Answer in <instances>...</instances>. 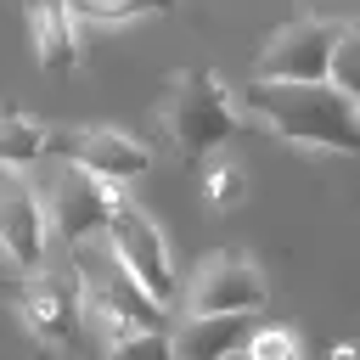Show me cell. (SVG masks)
<instances>
[{"label": "cell", "mask_w": 360, "mask_h": 360, "mask_svg": "<svg viewBox=\"0 0 360 360\" xmlns=\"http://www.w3.org/2000/svg\"><path fill=\"white\" fill-rule=\"evenodd\" d=\"M236 107L264 118L276 135H287L292 146L309 152H338L354 158L360 152V107L343 101L332 84H242Z\"/></svg>", "instance_id": "6da1fadb"}, {"label": "cell", "mask_w": 360, "mask_h": 360, "mask_svg": "<svg viewBox=\"0 0 360 360\" xmlns=\"http://www.w3.org/2000/svg\"><path fill=\"white\" fill-rule=\"evenodd\" d=\"M158 118H163V135H169V146H174V158L186 169H202L208 158H219L225 141L242 129L236 90L214 68H180V73H169Z\"/></svg>", "instance_id": "7a4b0ae2"}, {"label": "cell", "mask_w": 360, "mask_h": 360, "mask_svg": "<svg viewBox=\"0 0 360 360\" xmlns=\"http://www.w3.org/2000/svg\"><path fill=\"white\" fill-rule=\"evenodd\" d=\"M73 281H79V315L101 332L107 349H118L141 332H163V309L118 270V259L101 242L73 248Z\"/></svg>", "instance_id": "3957f363"}, {"label": "cell", "mask_w": 360, "mask_h": 360, "mask_svg": "<svg viewBox=\"0 0 360 360\" xmlns=\"http://www.w3.org/2000/svg\"><path fill=\"white\" fill-rule=\"evenodd\" d=\"M338 34H343L338 17H292V22H281L259 45L253 79L259 84H326Z\"/></svg>", "instance_id": "277c9868"}, {"label": "cell", "mask_w": 360, "mask_h": 360, "mask_svg": "<svg viewBox=\"0 0 360 360\" xmlns=\"http://www.w3.org/2000/svg\"><path fill=\"white\" fill-rule=\"evenodd\" d=\"M101 248L118 259V270H124L158 309L180 298V276H174L169 242H163V231L152 225V214H141L135 202H118V214H112L107 231H101Z\"/></svg>", "instance_id": "5b68a950"}, {"label": "cell", "mask_w": 360, "mask_h": 360, "mask_svg": "<svg viewBox=\"0 0 360 360\" xmlns=\"http://www.w3.org/2000/svg\"><path fill=\"white\" fill-rule=\"evenodd\" d=\"M180 304H186V315H259L270 304V281L253 253L219 248V253L197 259Z\"/></svg>", "instance_id": "8992f818"}, {"label": "cell", "mask_w": 360, "mask_h": 360, "mask_svg": "<svg viewBox=\"0 0 360 360\" xmlns=\"http://www.w3.org/2000/svg\"><path fill=\"white\" fill-rule=\"evenodd\" d=\"M51 152L68 169H79V174H90V180H101L112 191L118 186H135L152 169L146 141H135L129 129H112V124H68V129H51Z\"/></svg>", "instance_id": "52a82bcc"}, {"label": "cell", "mask_w": 360, "mask_h": 360, "mask_svg": "<svg viewBox=\"0 0 360 360\" xmlns=\"http://www.w3.org/2000/svg\"><path fill=\"white\" fill-rule=\"evenodd\" d=\"M39 208H45V231H51V236H62L68 248H84V242H101L107 219L118 214V191L62 163V169L45 180Z\"/></svg>", "instance_id": "ba28073f"}, {"label": "cell", "mask_w": 360, "mask_h": 360, "mask_svg": "<svg viewBox=\"0 0 360 360\" xmlns=\"http://www.w3.org/2000/svg\"><path fill=\"white\" fill-rule=\"evenodd\" d=\"M11 304L22 315V326L45 343V349H68L84 326L79 315V281L73 270H39V276H17L11 281Z\"/></svg>", "instance_id": "9c48e42d"}, {"label": "cell", "mask_w": 360, "mask_h": 360, "mask_svg": "<svg viewBox=\"0 0 360 360\" xmlns=\"http://www.w3.org/2000/svg\"><path fill=\"white\" fill-rule=\"evenodd\" d=\"M45 248H51V231H45L39 191L22 174H0V259L17 276H39Z\"/></svg>", "instance_id": "30bf717a"}, {"label": "cell", "mask_w": 360, "mask_h": 360, "mask_svg": "<svg viewBox=\"0 0 360 360\" xmlns=\"http://www.w3.org/2000/svg\"><path fill=\"white\" fill-rule=\"evenodd\" d=\"M259 321L253 315H186L169 332V354L174 360H236L248 354Z\"/></svg>", "instance_id": "8fae6325"}, {"label": "cell", "mask_w": 360, "mask_h": 360, "mask_svg": "<svg viewBox=\"0 0 360 360\" xmlns=\"http://www.w3.org/2000/svg\"><path fill=\"white\" fill-rule=\"evenodd\" d=\"M28 39L45 73H73L79 68V28L68 6H28Z\"/></svg>", "instance_id": "7c38bea8"}, {"label": "cell", "mask_w": 360, "mask_h": 360, "mask_svg": "<svg viewBox=\"0 0 360 360\" xmlns=\"http://www.w3.org/2000/svg\"><path fill=\"white\" fill-rule=\"evenodd\" d=\"M45 152H51V129L22 107H0V174H22Z\"/></svg>", "instance_id": "4fadbf2b"}, {"label": "cell", "mask_w": 360, "mask_h": 360, "mask_svg": "<svg viewBox=\"0 0 360 360\" xmlns=\"http://www.w3.org/2000/svg\"><path fill=\"white\" fill-rule=\"evenodd\" d=\"M326 84H332L343 101H354V107H360V22H343L338 51H332V73H326Z\"/></svg>", "instance_id": "5bb4252c"}, {"label": "cell", "mask_w": 360, "mask_h": 360, "mask_svg": "<svg viewBox=\"0 0 360 360\" xmlns=\"http://www.w3.org/2000/svg\"><path fill=\"white\" fill-rule=\"evenodd\" d=\"M202 197H208L214 208H236V202L248 197V169H242L236 158H208V163H202Z\"/></svg>", "instance_id": "9a60e30c"}, {"label": "cell", "mask_w": 360, "mask_h": 360, "mask_svg": "<svg viewBox=\"0 0 360 360\" xmlns=\"http://www.w3.org/2000/svg\"><path fill=\"white\" fill-rule=\"evenodd\" d=\"M73 28H118V22H146V17H163V6H101V0H84V6H68Z\"/></svg>", "instance_id": "2e32d148"}, {"label": "cell", "mask_w": 360, "mask_h": 360, "mask_svg": "<svg viewBox=\"0 0 360 360\" xmlns=\"http://www.w3.org/2000/svg\"><path fill=\"white\" fill-rule=\"evenodd\" d=\"M248 360H304V343L292 326H259L248 343Z\"/></svg>", "instance_id": "e0dca14e"}, {"label": "cell", "mask_w": 360, "mask_h": 360, "mask_svg": "<svg viewBox=\"0 0 360 360\" xmlns=\"http://www.w3.org/2000/svg\"><path fill=\"white\" fill-rule=\"evenodd\" d=\"M107 360H174L169 354V332H141V338L107 349Z\"/></svg>", "instance_id": "ac0fdd59"}, {"label": "cell", "mask_w": 360, "mask_h": 360, "mask_svg": "<svg viewBox=\"0 0 360 360\" xmlns=\"http://www.w3.org/2000/svg\"><path fill=\"white\" fill-rule=\"evenodd\" d=\"M332 360H360V343H338V349H332Z\"/></svg>", "instance_id": "d6986e66"}]
</instances>
